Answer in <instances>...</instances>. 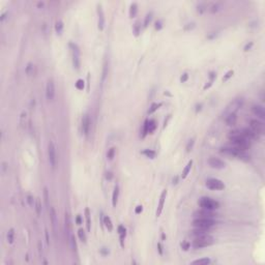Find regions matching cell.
<instances>
[{
	"label": "cell",
	"mask_w": 265,
	"mask_h": 265,
	"mask_svg": "<svg viewBox=\"0 0 265 265\" xmlns=\"http://www.w3.org/2000/svg\"><path fill=\"white\" fill-rule=\"evenodd\" d=\"M68 242H70V249H72L74 252L77 251V240H76V237H75L74 234H72L70 237H68Z\"/></svg>",
	"instance_id": "4316f807"
},
{
	"label": "cell",
	"mask_w": 265,
	"mask_h": 265,
	"mask_svg": "<svg viewBox=\"0 0 265 265\" xmlns=\"http://www.w3.org/2000/svg\"><path fill=\"white\" fill-rule=\"evenodd\" d=\"M207 188L212 190V191H222L225 188V184L222 180L216 178H210L206 181Z\"/></svg>",
	"instance_id": "52a82bcc"
},
{
	"label": "cell",
	"mask_w": 265,
	"mask_h": 265,
	"mask_svg": "<svg viewBox=\"0 0 265 265\" xmlns=\"http://www.w3.org/2000/svg\"><path fill=\"white\" fill-rule=\"evenodd\" d=\"M45 232H46V241H47V244H48V245H50V239H49V232H48V231H47V230H46V231H45Z\"/></svg>",
	"instance_id": "816d5d0a"
},
{
	"label": "cell",
	"mask_w": 265,
	"mask_h": 265,
	"mask_svg": "<svg viewBox=\"0 0 265 265\" xmlns=\"http://www.w3.org/2000/svg\"><path fill=\"white\" fill-rule=\"evenodd\" d=\"M55 31L57 32V34H59L60 35L61 33H62V31H63V23H62V21H57L55 23Z\"/></svg>",
	"instance_id": "f546056e"
},
{
	"label": "cell",
	"mask_w": 265,
	"mask_h": 265,
	"mask_svg": "<svg viewBox=\"0 0 265 265\" xmlns=\"http://www.w3.org/2000/svg\"><path fill=\"white\" fill-rule=\"evenodd\" d=\"M142 210H143V207H142L141 205H139V206L136 207L135 212H136V213H140V212H142Z\"/></svg>",
	"instance_id": "f907efd6"
},
{
	"label": "cell",
	"mask_w": 265,
	"mask_h": 265,
	"mask_svg": "<svg viewBox=\"0 0 265 265\" xmlns=\"http://www.w3.org/2000/svg\"><path fill=\"white\" fill-rule=\"evenodd\" d=\"M82 130H83L84 135L87 136L90 130V119H89L88 115H84L83 118H82Z\"/></svg>",
	"instance_id": "e0dca14e"
},
{
	"label": "cell",
	"mask_w": 265,
	"mask_h": 265,
	"mask_svg": "<svg viewBox=\"0 0 265 265\" xmlns=\"http://www.w3.org/2000/svg\"><path fill=\"white\" fill-rule=\"evenodd\" d=\"M192 166H193V160H191L188 163V165L186 166V168L183 169V171H182V175H181L182 179L186 178V176L188 175V173H190V171H191V169H192Z\"/></svg>",
	"instance_id": "83f0119b"
},
{
	"label": "cell",
	"mask_w": 265,
	"mask_h": 265,
	"mask_svg": "<svg viewBox=\"0 0 265 265\" xmlns=\"http://www.w3.org/2000/svg\"><path fill=\"white\" fill-rule=\"evenodd\" d=\"M214 242V238L212 237L211 235L209 234H205L202 236H198L195 238V240L193 241L192 245L195 249H202V248H206L209 247L211 244H213Z\"/></svg>",
	"instance_id": "3957f363"
},
{
	"label": "cell",
	"mask_w": 265,
	"mask_h": 265,
	"mask_svg": "<svg viewBox=\"0 0 265 265\" xmlns=\"http://www.w3.org/2000/svg\"><path fill=\"white\" fill-rule=\"evenodd\" d=\"M112 177H113V175H112L111 172H107V173H106V178H107V179H109V180H110V179H112Z\"/></svg>",
	"instance_id": "11a10c76"
},
{
	"label": "cell",
	"mask_w": 265,
	"mask_h": 265,
	"mask_svg": "<svg viewBox=\"0 0 265 265\" xmlns=\"http://www.w3.org/2000/svg\"><path fill=\"white\" fill-rule=\"evenodd\" d=\"M233 74H234V72H233V70H229V72L227 73V74H226L225 76H224L223 81H227L228 79H230V78L233 76Z\"/></svg>",
	"instance_id": "b9f144b4"
},
{
	"label": "cell",
	"mask_w": 265,
	"mask_h": 265,
	"mask_svg": "<svg viewBox=\"0 0 265 265\" xmlns=\"http://www.w3.org/2000/svg\"><path fill=\"white\" fill-rule=\"evenodd\" d=\"M158 252H160V255H163V247H162V244L160 243H158Z\"/></svg>",
	"instance_id": "db71d44e"
},
{
	"label": "cell",
	"mask_w": 265,
	"mask_h": 265,
	"mask_svg": "<svg viewBox=\"0 0 265 265\" xmlns=\"http://www.w3.org/2000/svg\"><path fill=\"white\" fill-rule=\"evenodd\" d=\"M27 201H28V204L30 206H34V201H33V197L32 196H28L27 197Z\"/></svg>",
	"instance_id": "7dc6e473"
},
{
	"label": "cell",
	"mask_w": 265,
	"mask_h": 265,
	"mask_svg": "<svg viewBox=\"0 0 265 265\" xmlns=\"http://www.w3.org/2000/svg\"><path fill=\"white\" fill-rule=\"evenodd\" d=\"M43 5H44V3H42V2L38 3V6H43Z\"/></svg>",
	"instance_id": "6f0895ef"
},
{
	"label": "cell",
	"mask_w": 265,
	"mask_h": 265,
	"mask_svg": "<svg viewBox=\"0 0 265 265\" xmlns=\"http://www.w3.org/2000/svg\"><path fill=\"white\" fill-rule=\"evenodd\" d=\"M166 197H167V191L164 190L160 194V202H158V209H156V216H160L162 211H163V208H164V205H165V201H166Z\"/></svg>",
	"instance_id": "2e32d148"
},
{
	"label": "cell",
	"mask_w": 265,
	"mask_h": 265,
	"mask_svg": "<svg viewBox=\"0 0 265 265\" xmlns=\"http://www.w3.org/2000/svg\"><path fill=\"white\" fill-rule=\"evenodd\" d=\"M46 96L47 100H52L55 96V86H54L53 80H49L46 85Z\"/></svg>",
	"instance_id": "4fadbf2b"
},
{
	"label": "cell",
	"mask_w": 265,
	"mask_h": 265,
	"mask_svg": "<svg viewBox=\"0 0 265 265\" xmlns=\"http://www.w3.org/2000/svg\"><path fill=\"white\" fill-rule=\"evenodd\" d=\"M48 156H49V163L53 169H55L56 163H57V158H56V148L53 142H50L48 145Z\"/></svg>",
	"instance_id": "ba28073f"
},
{
	"label": "cell",
	"mask_w": 265,
	"mask_h": 265,
	"mask_svg": "<svg viewBox=\"0 0 265 265\" xmlns=\"http://www.w3.org/2000/svg\"><path fill=\"white\" fill-rule=\"evenodd\" d=\"M188 79V74H186V73H184L183 75H182L181 77H180V82L181 83H184V82H186Z\"/></svg>",
	"instance_id": "f6af8a7d"
},
{
	"label": "cell",
	"mask_w": 265,
	"mask_h": 265,
	"mask_svg": "<svg viewBox=\"0 0 265 265\" xmlns=\"http://www.w3.org/2000/svg\"><path fill=\"white\" fill-rule=\"evenodd\" d=\"M156 128V124L154 120H146L144 123V136L146 134H151Z\"/></svg>",
	"instance_id": "ac0fdd59"
},
{
	"label": "cell",
	"mask_w": 265,
	"mask_h": 265,
	"mask_svg": "<svg viewBox=\"0 0 265 265\" xmlns=\"http://www.w3.org/2000/svg\"><path fill=\"white\" fill-rule=\"evenodd\" d=\"M76 222H77V225H81L82 224V220H81V216L78 215L77 219H76Z\"/></svg>",
	"instance_id": "9f6ffc18"
},
{
	"label": "cell",
	"mask_w": 265,
	"mask_h": 265,
	"mask_svg": "<svg viewBox=\"0 0 265 265\" xmlns=\"http://www.w3.org/2000/svg\"><path fill=\"white\" fill-rule=\"evenodd\" d=\"M211 262L209 258H202V259H198V260H195L192 262V264L194 265H207L209 264Z\"/></svg>",
	"instance_id": "f1b7e54d"
},
{
	"label": "cell",
	"mask_w": 265,
	"mask_h": 265,
	"mask_svg": "<svg viewBox=\"0 0 265 265\" xmlns=\"http://www.w3.org/2000/svg\"><path fill=\"white\" fill-rule=\"evenodd\" d=\"M199 205L202 209H207V210H212L214 211L215 209H218L220 207V203L218 201L213 200L211 198L204 197L199 201Z\"/></svg>",
	"instance_id": "277c9868"
},
{
	"label": "cell",
	"mask_w": 265,
	"mask_h": 265,
	"mask_svg": "<svg viewBox=\"0 0 265 265\" xmlns=\"http://www.w3.org/2000/svg\"><path fill=\"white\" fill-rule=\"evenodd\" d=\"M85 219H86V229L88 232L91 231V219H90V211L89 208H85Z\"/></svg>",
	"instance_id": "cb8c5ba5"
},
{
	"label": "cell",
	"mask_w": 265,
	"mask_h": 265,
	"mask_svg": "<svg viewBox=\"0 0 265 265\" xmlns=\"http://www.w3.org/2000/svg\"><path fill=\"white\" fill-rule=\"evenodd\" d=\"M205 234H209L208 233V230L206 229H201V228H195L193 230V235L195 237H198V236H202V235Z\"/></svg>",
	"instance_id": "484cf974"
},
{
	"label": "cell",
	"mask_w": 265,
	"mask_h": 265,
	"mask_svg": "<svg viewBox=\"0 0 265 265\" xmlns=\"http://www.w3.org/2000/svg\"><path fill=\"white\" fill-rule=\"evenodd\" d=\"M208 165H209L211 168H213V169H219V170L225 169V167H226L225 162H223V160L219 158H210L209 160H208Z\"/></svg>",
	"instance_id": "7c38bea8"
},
{
	"label": "cell",
	"mask_w": 265,
	"mask_h": 265,
	"mask_svg": "<svg viewBox=\"0 0 265 265\" xmlns=\"http://www.w3.org/2000/svg\"><path fill=\"white\" fill-rule=\"evenodd\" d=\"M44 198H45V204H46L47 207H49V192H48V188H44Z\"/></svg>",
	"instance_id": "d590c367"
},
{
	"label": "cell",
	"mask_w": 265,
	"mask_h": 265,
	"mask_svg": "<svg viewBox=\"0 0 265 265\" xmlns=\"http://www.w3.org/2000/svg\"><path fill=\"white\" fill-rule=\"evenodd\" d=\"M137 10H138V5L137 3H132L130 7V18H134V17L137 15Z\"/></svg>",
	"instance_id": "1f68e13d"
},
{
	"label": "cell",
	"mask_w": 265,
	"mask_h": 265,
	"mask_svg": "<svg viewBox=\"0 0 265 265\" xmlns=\"http://www.w3.org/2000/svg\"><path fill=\"white\" fill-rule=\"evenodd\" d=\"M50 218H51V222H52V227H53L54 230H56V224H57V220H56V211L54 209V207L50 206Z\"/></svg>",
	"instance_id": "7402d4cb"
},
{
	"label": "cell",
	"mask_w": 265,
	"mask_h": 265,
	"mask_svg": "<svg viewBox=\"0 0 265 265\" xmlns=\"http://www.w3.org/2000/svg\"><path fill=\"white\" fill-rule=\"evenodd\" d=\"M134 31H135V34L136 35H139L140 33V26H139V23H136L135 26H134Z\"/></svg>",
	"instance_id": "bcb514c9"
},
{
	"label": "cell",
	"mask_w": 265,
	"mask_h": 265,
	"mask_svg": "<svg viewBox=\"0 0 265 265\" xmlns=\"http://www.w3.org/2000/svg\"><path fill=\"white\" fill-rule=\"evenodd\" d=\"M237 121V116L236 114H229L226 116V123L228 126H234Z\"/></svg>",
	"instance_id": "603a6c76"
},
{
	"label": "cell",
	"mask_w": 265,
	"mask_h": 265,
	"mask_svg": "<svg viewBox=\"0 0 265 265\" xmlns=\"http://www.w3.org/2000/svg\"><path fill=\"white\" fill-rule=\"evenodd\" d=\"M114 154H115V148H111L109 151H108L107 153V158H109L110 160H113V158H114Z\"/></svg>",
	"instance_id": "60d3db41"
},
{
	"label": "cell",
	"mask_w": 265,
	"mask_h": 265,
	"mask_svg": "<svg viewBox=\"0 0 265 265\" xmlns=\"http://www.w3.org/2000/svg\"><path fill=\"white\" fill-rule=\"evenodd\" d=\"M242 105H243V100L242 98H236V100H234L232 103H230V105L225 110V115L227 116L229 114H236L239 111L240 108L242 107Z\"/></svg>",
	"instance_id": "8992f818"
},
{
	"label": "cell",
	"mask_w": 265,
	"mask_h": 265,
	"mask_svg": "<svg viewBox=\"0 0 265 265\" xmlns=\"http://www.w3.org/2000/svg\"><path fill=\"white\" fill-rule=\"evenodd\" d=\"M220 7H221V6H220V4H214L213 6H212L211 12H212V13H214V12H218V10H219V9H220Z\"/></svg>",
	"instance_id": "681fc988"
},
{
	"label": "cell",
	"mask_w": 265,
	"mask_h": 265,
	"mask_svg": "<svg viewBox=\"0 0 265 265\" xmlns=\"http://www.w3.org/2000/svg\"><path fill=\"white\" fill-rule=\"evenodd\" d=\"M35 211H36L37 215H40V213H42V205H40V200L38 198L35 201Z\"/></svg>",
	"instance_id": "836d02e7"
},
{
	"label": "cell",
	"mask_w": 265,
	"mask_h": 265,
	"mask_svg": "<svg viewBox=\"0 0 265 265\" xmlns=\"http://www.w3.org/2000/svg\"><path fill=\"white\" fill-rule=\"evenodd\" d=\"M78 236H79L80 240H81L82 242H86L87 240V237H86V234H85V231L83 230V229H79V231H78Z\"/></svg>",
	"instance_id": "d6a6232c"
},
{
	"label": "cell",
	"mask_w": 265,
	"mask_h": 265,
	"mask_svg": "<svg viewBox=\"0 0 265 265\" xmlns=\"http://www.w3.org/2000/svg\"><path fill=\"white\" fill-rule=\"evenodd\" d=\"M15 240V230L14 229H9L8 232H7V242L12 244Z\"/></svg>",
	"instance_id": "4dcf8cb0"
},
{
	"label": "cell",
	"mask_w": 265,
	"mask_h": 265,
	"mask_svg": "<svg viewBox=\"0 0 265 265\" xmlns=\"http://www.w3.org/2000/svg\"><path fill=\"white\" fill-rule=\"evenodd\" d=\"M143 154H145L147 158H156V151L150 150V149H146V150H144L143 151Z\"/></svg>",
	"instance_id": "e575fe53"
},
{
	"label": "cell",
	"mask_w": 265,
	"mask_h": 265,
	"mask_svg": "<svg viewBox=\"0 0 265 265\" xmlns=\"http://www.w3.org/2000/svg\"><path fill=\"white\" fill-rule=\"evenodd\" d=\"M194 143H195V141H194V139L190 140V142H188V146H186V151H191V150H192V147H193Z\"/></svg>",
	"instance_id": "ee69618b"
},
{
	"label": "cell",
	"mask_w": 265,
	"mask_h": 265,
	"mask_svg": "<svg viewBox=\"0 0 265 265\" xmlns=\"http://www.w3.org/2000/svg\"><path fill=\"white\" fill-rule=\"evenodd\" d=\"M151 17H152V14H147L146 17H145V21H144V27H147L148 26V24L150 23L151 21Z\"/></svg>",
	"instance_id": "ab89813d"
},
{
	"label": "cell",
	"mask_w": 265,
	"mask_h": 265,
	"mask_svg": "<svg viewBox=\"0 0 265 265\" xmlns=\"http://www.w3.org/2000/svg\"><path fill=\"white\" fill-rule=\"evenodd\" d=\"M252 46H253V43L251 42V43H250V44H248L247 46L244 47V51H249V50L252 48Z\"/></svg>",
	"instance_id": "f5cc1de1"
},
{
	"label": "cell",
	"mask_w": 265,
	"mask_h": 265,
	"mask_svg": "<svg viewBox=\"0 0 265 265\" xmlns=\"http://www.w3.org/2000/svg\"><path fill=\"white\" fill-rule=\"evenodd\" d=\"M70 47L73 48V64L76 70L80 68V52L78 47L74 44H70Z\"/></svg>",
	"instance_id": "8fae6325"
},
{
	"label": "cell",
	"mask_w": 265,
	"mask_h": 265,
	"mask_svg": "<svg viewBox=\"0 0 265 265\" xmlns=\"http://www.w3.org/2000/svg\"><path fill=\"white\" fill-rule=\"evenodd\" d=\"M160 104H156V103H154V104H152V105H151V107L149 108V110H148V114H152V113H154V112H156V110L158 109V107H160Z\"/></svg>",
	"instance_id": "f35d334b"
},
{
	"label": "cell",
	"mask_w": 265,
	"mask_h": 265,
	"mask_svg": "<svg viewBox=\"0 0 265 265\" xmlns=\"http://www.w3.org/2000/svg\"><path fill=\"white\" fill-rule=\"evenodd\" d=\"M252 112L256 115L258 118H260L261 120H265V110L263 108V106L261 105H254L252 107Z\"/></svg>",
	"instance_id": "9a60e30c"
},
{
	"label": "cell",
	"mask_w": 265,
	"mask_h": 265,
	"mask_svg": "<svg viewBox=\"0 0 265 265\" xmlns=\"http://www.w3.org/2000/svg\"><path fill=\"white\" fill-rule=\"evenodd\" d=\"M190 247H191V244L188 243V241H184L181 243V248L183 249V251H188V250L190 249Z\"/></svg>",
	"instance_id": "7bdbcfd3"
},
{
	"label": "cell",
	"mask_w": 265,
	"mask_h": 265,
	"mask_svg": "<svg viewBox=\"0 0 265 265\" xmlns=\"http://www.w3.org/2000/svg\"><path fill=\"white\" fill-rule=\"evenodd\" d=\"M25 72H26V75H27V76H31V75L33 74V65H32V63H30V62L28 63L27 66H26Z\"/></svg>",
	"instance_id": "8d00e7d4"
},
{
	"label": "cell",
	"mask_w": 265,
	"mask_h": 265,
	"mask_svg": "<svg viewBox=\"0 0 265 265\" xmlns=\"http://www.w3.org/2000/svg\"><path fill=\"white\" fill-rule=\"evenodd\" d=\"M220 152L225 156H234V158H240V160H248L250 156L245 153V150H241V149L237 148V147L233 146V145H228V146H224L220 149Z\"/></svg>",
	"instance_id": "7a4b0ae2"
},
{
	"label": "cell",
	"mask_w": 265,
	"mask_h": 265,
	"mask_svg": "<svg viewBox=\"0 0 265 265\" xmlns=\"http://www.w3.org/2000/svg\"><path fill=\"white\" fill-rule=\"evenodd\" d=\"M118 197H119V186H116L114 188V191L112 194V206L116 207L117 202H118Z\"/></svg>",
	"instance_id": "ffe728a7"
},
{
	"label": "cell",
	"mask_w": 265,
	"mask_h": 265,
	"mask_svg": "<svg viewBox=\"0 0 265 265\" xmlns=\"http://www.w3.org/2000/svg\"><path fill=\"white\" fill-rule=\"evenodd\" d=\"M250 126H251L252 130H253L255 132H257L259 136L264 134L265 124L263 121L257 120V119H252V120H250Z\"/></svg>",
	"instance_id": "9c48e42d"
},
{
	"label": "cell",
	"mask_w": 265,
	"mask_h": 265,
	"mask_svg": "<svg viewBox=\"0 0 265 265\" xmlns=\"http://www.w3.org/2000/svg\"><path fill=\"white\" fill-rule=\"evenodd\" d=\"M98 29L103 30L105 26V15L103 12L102 5H98Z\"/></svg>",
	"instance_id": "d6986e66"
},
{
	"label": "cell",
	"mask_w": 265,
	"mask_h": 265,
	"mask_svg": "<svg viewBox=\"0 0 265 265\" xmlns=\"http://www.w3.org/2000/svg\"><path fill=\"white\" fill-rule=\"evenodd\" d=\"M162 28H163L162 22H160V21H156V30H160Z\"/></svg>",
	"instance_id": "c3c4849f"
},
{
	"label": "cell",
	"mask_w": 265,
	"mask_h": 265,
	"mask_svg": "<svg viewBox=\"0 0 265 265\" xmlns=\"http://www.w3.org/2000/svg\"><path fill=\"white\" fill-rule=\"evenodd\" d=\"M103 223H104V225H105V227L107 228V230L109 231V232H111L112 230H113V224H112V221L111 219H110V216L106 215L104 219H103Z\"/></svg>",
	"instance_id": "d4e9b609"
},
{
	"label": "cell",
	"mask_w": 265,
	"mask_h": 265,
	"mask_svg": "<svg viewBox=\"0 0 265 265\" xmlns=\"http://www.w3.org/2000/svg\"><path fill=\"white\" fill-rule=\"evenodd\" d=\"M196 219H214L216 216V213H214L212 210H207V209H202L197 210L194 213Z\"/></svg>",
	"instance_id": "30bf717a"
},
{
	"label": "cell",
	"mask_w": 265,
	"mask_h": 265,
	"mask_svg": "<svg viewBox=\"0 0 265 265\" xmlns=\"http://www.w3.org/2000/svg\"><path fill=\"white\" fill-rule=\"evenodd\" d=\"M215 225L213 219H195L193 222V226L195 228H201L209 230Z\"/></svg>",
	"instance_id": "5b68a950"
},
{
	"label": "cell",
	"mask_w": 265,
	"mask_h": 265,
	"mask_svg": "<svg viewBox=\"0 0 265 265\" xmlns=\"http://www.w3.org/2000/svg\"><path fill=\"white\" fill-rule=\"evenodd\" d=\"M84 87H85V82H84L82 79L78 80L77 83H76V88L79 89V90H83Z\"/></svg>",
	"instance_id": "74e56055"
},
{
	"label": "cell",
	"mask_w": 265,
	"mask_h": 265,
	"mask_svg": "<svg viewBox=\"0 0 265 265\" xmlns=\"http://www.w3.org/2000/svg\"><path fill=\"white\" fill-rule=\"evenodd\" d=\"M229 139H230L233 146L237 147V148L241 149V150H247L251 146L250 140H248L245 137H243L241 135L240 130H233V132H231L230 135H229Z\"/></svg>",
	"instance_id": "6da1fadb"
},
{
	"label": "cell",
	"mask_w": 265,
	"mask_h": 265,
	"mask_svg": "<svg viewBox=\"0 0 265 265\" xmlns=\"http://www.w3.org/2000/svg\"><path fill=\"white\" fill-rule=\"evenodd\" d=\"M118 233H119V237H120V244H121V247L123 248L124 247L123 241H124V238H126V230L123 226L120 225L118 227Z\"/></svg>",
	"instance_id": "44dd1931"
},
{
	"label": "cell",
	"mask_w": 265,
	"mask_h": 265,
	"mask_svg": "<svg viewBox=\"0 0 265 265\" xmlns=\"http://www.w3.org/2000/svg\"><path fill=\"white\" fill-rule=\"evenodd\" d=\"M240 132H241V135L243 136V137H245L248 140H256V139H259V135L257 134V132H254L252 128H243V130H240Z\"/></svg>",
	"instance_id": "5bb4252c"
}]
</instances>
